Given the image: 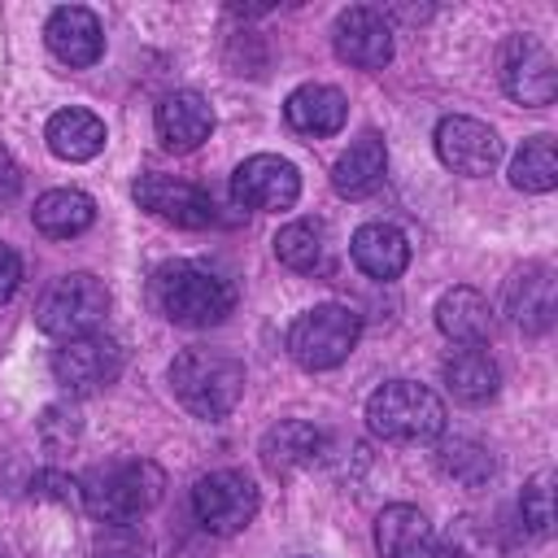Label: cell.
Segmentation results:
<instances>
[{"mask_svg": "<svg viewBox=\"0 0 558 558\" xmlns=\"http://www.w3.org/2000/svg\"><path fill=\"white\" fill-rule=\"evenodd\" d=\"M231 196H235V205L257 209V214L292 209L296 196H301V170L279 153H253L235 166Z\"/></svg>", "mask_w": 558, "mask_h": 558, "instance_id": "obj_8", "label": "cell"}, {"mask_svg": "<svg viewBox=\"0 0 558 558\" xmlns=\"http://www.w3.org/2000/svg\"><path fill=\"white\" fill-rule=\"evenodd\" d=\"M436 157L466 179H484L497 170L501 161V140L488 122L466 118V113H449L436 122Z\"/></svg>", "mask_w": 558, "mask_h": 558, "instance_id": "obj_12", "label": "cell"}, {"mask_svg": "<svg viewBox=\"0 0 558 558\" xmlns=\"http://www.w3.org/2000/svg\"><path fill=\"white\" fill-rule=\"evenodd\" d=\"M519 519L541 541L554 532V471H536L523 484V493H519Z\"/></svg>", "mask_w": 558, "mask_h": 558, "instance_id": "obj_29", "label": "cell"}, {"mask_svg": "<svg viewBox=\"0 0 558 558\" xmlns=\"http://www.w3.org/2000/svg\"><path fill=\"white\" fill-rule=\"evenodd\" d=\"M131 196L140 201V209H148L153 218L183 227V231H205L218 222V209L209 201L205 187L187 183V179H170V174H140Z\"/></svg>", "mask_w": 558, "mask_h": 558, "instance_id": "obj_11", "label": "cell"}, {"mask_svg": "<svg viewBox=\"0 0 558 558\" xmlns=\"http://www.w3.org/2000/svg\"><path fill=\"white\" fill-rule=\"evenodd\" d=\"M384 170H388V148H384V140H379L375 131H366V135H357V140L336 157V166H331V187H336L340 196H349V201H362V196H371V192L379 187Z\"/></svg>", "mask_w": 558, "mask_h": 558, "instance_id": "obj_22", "label": "cell"}, {"mask_svg": "<svg viewBox=\"0 0 558 558\" xmlns=\"http://www.w3.org/2000/svg\"><path fill=\"white\" fill-rule=\"evenodd\" d=\"M78 436H83V418L74 405H48L39 414V440L48 449H70V445H78Z\"/></svg>", "mask_w": 558, "mask_h": 558, "instance_id": "obj_30", "label": "cell"}, {"mask_svg": "<svg viewBox=\"0 0 558 558\" xmlns=\"http://www.w3.org/2000/svg\"><path fill=\"white\" fill-rule=\"evenodd\" d=\"M349 253H353V266L379 283L405 275V266H410V240L392 222H362L349 240Z\"/></svg>", "mask_w": 558, "mask_h": 558, "instance_id": "obj_20", "label": "cell"}, {"mask_svg": "<svg viewBox=\"0 0 558 558\" xmlns=\"http://www.w3.org/2000/svg\"><path fill=\"white\" fill-rule=\"evenodd\" d=\"M17 192H22V170L9 157V148H0V205H9Z\"/></svg>", "mask_w": 558, "mask_h": 558, "instance_id": "obj_34", "label": "cell"}, {"mask_svg": "<svg viewBox=\"0 0 558 558\" xmlns=\"http://www.w3.org/2000/svg\"><path fill=\"white\" fill-rule=\"evenodd\" d=\"M157 140L170 148V153H192L209 140L214 131V109L201 92H170L161 105H157Z\"/></svg>", "mask_w": 558, "mask_h": 558, "instance_id": "obj_18", "label": "cell"}, {"mask_svg": "<svg viewBox=\"0 0 558 558\" xmlns=\"http://www.w3.org/2000/svg\"><path fill=\"white\" fill-rule=\"evenodd\" d=\"M92 558H148V545L131 523H105L92 545Z\"/></svg>", "mask_w": 558, "mask_h": 558, "instance_id": "obj_31", "label": "cell"}, {"mask_svg": "<svg viewBox=\"0 0 558 558\" xmlns=\"http://www.w3.org/2000/svg\"><path fill=\"white\" fill-rule=\"evenodd\" d=\"M31 497H39V501H61V506L83 501V497H78V480L61 475V471H39V475L31 480Z\"/></svg>", "mask_w": 558, "mask_h": 558, "instance_id": "obj_32", "label": "cell"}, {"mask_svg": "<svg viewBox=\"0 0 558 558\" xmlns=\"http://www.w3.org/2000/svg\"><path fill=\"white\" fill-rule=\"evenodd\" d=\"M166 379H170V392L179 397V405L209 423L227 418L244 397V362L231 357L227 349L192 344V349L174 353Z\"/></svg>", "mask_w": 558, "mask_h": 558, "instance_id": "obj_1", "label": "cell"}, {"mask_svg": "<svg viewBox=\"0 0 558 558\" xmlns=\"http://www.w3.org/2000/svg\"><path fill=\"white\" fill-rule=\"evenodd\" d=\"M109 314V288L87 275V270H70L61 275L35 305V323L44 336L57 340H74V336H92Z\"/></svg>", "mask_w": 558, "mask_h": 558, "instance_id": "obj_6", "label": "cell"}, {"mask_svg": "<svg viewBox=\"0 0 558 558\" xmlns=\"http://www.w3.org/2000/svg\"><path fill=\"white\" fill-rule=\"evenodd\" d=\"M44 140H48L52 157H61V161H92V157L105 148L109 131H105V122H100L92 109L70 105V109H57V113L48 118Z\"/></svg>", "mask_w": 558, "mask_h": 558, "instance_id": "obj_23", "label": "cell"}, {"mask_svg": "<svg viewBox=\"0 0 558 558\" xmlns=\"http://www.w3.org/2000/svg\"><path fill=\"white\" fill-rule=\"evenodd\" d=\"M31 222L35 231H44L48 240H70V235H83L92 222H96V201L78 187H52L35 201L31 209Z\"/></svg>", "mask_w": 558, "mask_h": 558, "instance_id": "obj_24", "label": "cell"}, {"mask_svg": "<svg viewBox=\"0 0 558 558\" xmlns=\"http://www.w3.org/2000/svg\"><path fill=\"white\" fill-rule=\"evenodd\" d=\"M331 48L344 65L357 70H384L392 61V26L388 13L371 9V4H353L336 17L331 26Z\"/></svg>", "mask_w": 558, "mask_h": 558, "instance_id": "obj_13", "label": "cell"}, {"mask_svg": "<svg viewBox=\"0 0 558 558\" xmlns=\"http://www.w3.org/2000/svg\"><path fill=\"white\" fill-rule=\"evenodd\" d=\"M153 305L179 327H218L235 310V288L201 262H166L153 275Z\"/></svg>", "mask_w": 558, "mask_h": 558, "instance_id": "obj_3", "label": "cell"}, {"mask_svg": "<svg viewBox=\"0 0 558 558\" xmlns=\"http://www.w3.org/2000/svg\"><path fill=\"white\" fill-rule=\"evenodd\" d=\"M366 427L388 445H427L445 432V401L414 379H388L366 397Z\"/></svg>", "mask_w": 558, "mask_h": 558, "instance_id": "obj_4", "label": "cell"}, {"mask_svg": "<svg viewBox=\"0 0 558 558\" xmlns=\"http://www.w3.org/2000/svg\"><path fill=\"white\" fill-rule=\"evenodd\" d=\"M436 327L453 340V344H484L493 336V305L480 288H449L436 301Z\"/></svg>", "mask_w": 558, "mask_h": 558, "instance_id": "obj_21", "label": "cell"}, {"mask_svg": "<svg viewBox=\"0 0 558 558\" xmlns=\"http://www.w3.org/2000/svg\"><path fill=\"white\" fill-rule=\"evenodd\" d=\"M357 340H362V314L340 301H323V305L296 314V323L288 327V353L305 371L340 366L357 349Z\"/></svg>", "mask_w": 558, "mask_h": 558, "instance_id": "obj_5", "label": "cell"}, {"mask_svg": "<svg viewBox=\"0 0 558 558\" xmlns=\"http://www.w3.org/2000/svg\"><path fill=\"white\" fill-rule=\"evenodd\" d=\"M440 375H445L449 392H453L462 405H484V401H493V397H497V384H501L497 362H493L480 344H462V349H453V353L445 357Z\"/></svg>", "mask_w": 558, "mask_h": 558, "instance_id": "obj_25", "label": "cell"}, {"mask_svg": "<svg viewBox=\"0 0 558 558\" xmlns=\"http://www.w3.org/2000/svg\"><path fill=\"white\" fill-rule=\"evenodd\" d=\"M17 288H22V257H17L9 244H0V305H4Z\"/></svg>", "mask_w": 558, "mask_h": 558, "instance_id": "obj_33", "label": "cell"}, {"mask_svg": "<svg viewBox=\"0 0 558 558\" xmlns=\"http://www.w3.org/2000/svg\"><path fill=\"white\" fill-rule=\"evenodd\" d=\"M44 44L48 52L70 65V70H87L100 61L105 52V31H100V17L83 4H61L52 9V17L44 22Z\"/></svg>", "mask_w": 558, "mask_h": 558, "instance_id": "obj_15", "label": "cell"}, {"mask_svg": "<svg viewBox=\"0 0 558 558\" xmlns=\"http://www.w3.org/2000/svg\"><path fill=\"white\" fill-rule=\"evenodd\" d=\"M283 118L296 135H310V140H323V135H336L349 118V100L340 87H327V83H301L296 92H288L283 100Z\"/></svg>", "mask_w": 558, "mask_h": 558, "instance_id": "obj_19", "label": "cell"}, {"mask_svg": "<svg viewBox=\"0 0 558 558\" xmlns=\"http://www.w3.org/2000/svg\"><path fill=\"white\" fill-rule=\"evenodd\" d=\"M375 549L379 558H436V532L418 506L392 501L375 519Z\"/></svg>", "mask_w": 558, "mask_h": 558, "instance_id": "obj_17", "label": "cell"}, {"mask_svg": "<svg viewBox=\"0 0 558 558\" xmlns=\"http://www.w3.org/2000/svg\"><path fill=\"white\" fill-rule=\"evenodd\" d=\"M436 462H440V471H445L453 484H462V488H484V484L497 475V458L488 453V445L462 440V436L445 440V445L436 449Z\"/></svg>", "mask_w": 558, "mask_h": 558, "instance_id": "obj_28", "label": "cell"}, {"mask_svg": "<svg viewBox=\"0 0 558 558\" xmlns=\"http://www.w3.org/2000/svg\"><path fill=\"white\" fill-rule=\"evenodd\" d=\"M501 87L510 100H519L527 109H545L558 96L554 52L536 35H510L501 48Z\"/></svg>", "mask_w": 558, "mask_h": 558, "instance_id": "obj_10", "label": "cell"}, {"mask_svg": "<svg viewBox=\"0 0 558 558\" xmlns=\"http://www.w3.org/2000/svg\"><path fill=\"white\" fill-rule=\"evenodd\" d=\"M506 314L523 336H545L558 314V279L545 262H527L506 279Z\"/></svg>", "mask_w": 558, "mask_h": 558, "instance_id": "obj_14", "label": "cell"}, {"mask_svg": "<svg viewBox=\"0 0 558 558\" xmlns=\"http://www.w3.org/2000/svg\"><path fill=\"white\" fill-rule=\"evenodd\" d=\"M78 497L100 523H135L166 497V471L153 458L105 462L78 480Z\"/></svg>", "mask_w": 558, "mask_h": 558, "instance_id": "obj_2", "label": "cell"}, {"mask_svg": "<svg viewBox=\"0 0 558 558\" xmlns=\"http://www.w3.org/2000/svg\"><path fill=\"white\" fill-rule=\"evenodd\" d=\"M118 375H122V349H118V340H109V336H100V331L61 340V349L52 353V379H57L65 392H74V397L100 392V388H109Z\"/></svg>", "mask_w": 558, "mask_h": 558, "instance_id": "obj_9", "label": "cell"}, {"mask_svg": "<svg viewBox=\"0 0 558 558\" xmlns=\"http://www.w3.org/2000/svg\"><path fill=\"white\" fill-rule=\"evenodd\" d=\"M510 183L519 192H554L558 187V148L554 135H532L510 157Z\"/></svg>", "mask_w": 558, "mask_h": 558, "instance_id": "obj_26", "label": "cell"}, {"mask_svg": "<svg viewBox=\"0 0 558 558\" xmlns=\"http://www.w3.org/2000/svg\"><path fill=\"white\" fill-rule=\"evenodd\" d=\"M436 558H471V554L458 549V545H445V549H436Z\"/></svg>", "mask_w": 558, "mask_h": 558, "instance_id": "obj_35", "label": "cell"}, {"mask_svg": "<svg viewBox=\"0 0 558 558\" xmlns=\"http://www.w3.org/2000/svg\"><path fill=\"white\" fill-rule=\"evenodd\" d=\"M275 257L288 266V270H318L323 266V253H327V231H323V222H314V218H296V222H288V227H279L275 231Z\"/></svg>", "mask_w": 558, "mask_h": 558, "instance_id": "obj_27", "label": "cell"}, {"mask_svg": "<svg viewBox=\"0 0 558 558\" xmlns=\"http://www.w3.org/2000/svg\"><path fill=\"white\" fill-rule=\"evenodd\" d=\"M257 484L244 471H209L192 488V514L209 536H235L257 519Z\"/></svg>", "mask_w": 558, "mask_h": 558, "instance_id": "obj_7", "label": "cell"}, {"mask_svg": "<svg viewBox=\"0 0 558 558\" xmlns=\"http://www.w3.org/2000/svg\"><path fill=\"white\" fill-rule=\"evenodd\" d=\"M323 449H327V436L305 418H279L275 427H266V436L257 445L270 475H296V471L314 466L323 458Z\"/></svg>", "mask_w": 558, "mask_h": 558, "instance_id": "obj_16", "label": "cell"}]
</instances>
